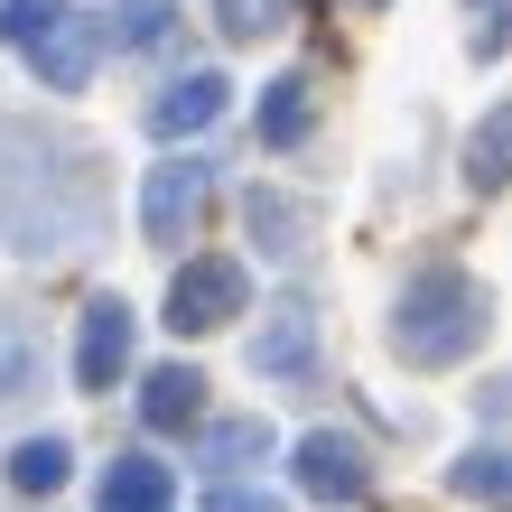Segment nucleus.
<instances>
[{
	"label": "nucleus",
	"mask_w": 512,
	"mask_h": 512,
	"mask_svg": "<svg viewBox=\"0 0 512 512\" xmlns=\"http://www.w3.org/2000/svg\"><path fill=\"white\" fill-rule=\"evenodd\" d=\"M485 326H494V298H485L475 270L419 261L410 289H401V317H391V345H401V364L438 373V364H466V354L485 345Z\"/></svg>",
	"instance_id": "obj_1"
},
{
	"label": "nucleus",
	"mask_w": 512,
	"mask_h": 512,
	"mask_svg": "<svg viewBox=\"0 0 512 512\" xmlns=\"http://www.w3.org/2000/svg\"><path fill=\"white\" fill-rule=\"evenodd\" d=\"M0 38L38 66L47 94H84L103 66V19H84L75 0H0Z\"/></svg>",
	"instance_id": "obj_2"
},
{
	"label": "nucleus",
	"mask_w": 512,
	"mask_h": 512,
	"mask_svg": "<svg viewBox=\"0 0 512 512\" xmlns=\"http://www.w3.org/2000/svg\"><path fill=\"white\" fill-rule=\"evenodd\" d=\"M243 308H252V280H243V261H224V252H196L168 280V326L177 336H215V326H233Z\"/></svg>",
	"instance_id": "obj_3"
},
{
	"label": "nucleus",
	"mask_w": 512,
	"mask_h": 512,
	"mask_svg": "<svg viewBox=\"0 0 512 512\" xmlns=\"http://www.w3.org/2000/svg\"><path fill=\"white\" fill-rule=\"evenodd\" d=\"M196 215H205V159L149 168V187H140V233H149V243H187Z\"/></svg>",
	"instance_id": "obj_4"
},
{
	"label": "nucleus",
	"mask_w": 512,
	"mask_h": 512,
	"mask_svg": "<svg viewBox=\"0 0 512 512\" xmlns=\"http://www.w3.org/2000/svg\"><path fill=\"white\" fill-rule=\"evenodd\" d=\"M298 494H317V503H364V494H373L364 447L336 438V429H308V438H298Z\"/></svg>",
	"instance_id": "obj_5"
},
{
	"label": "nucleus",
	"mask_w": 512,
	"mask_h": 512,
	"mask_svg": "<svg viewBox=\"0 0 512 512\" xmlns=\"http://www.w3.org/2000/svg\"><path fill=\"white\" fill-rule=\"evenodd\" d=\"M131 373V308L122 298H94L75 326V391H112Z\"/></svg>",
	"instance_id": "obj_6"
},
{
	"label": "nucleus",
	"mask_w": 512,
	"mask_h": 512,
	"mask_svg": "<svg viewBox=\"0 0 512 512\" xmlns=\"http://www.w3.org/2000/svg\"><path fill=\"white\" fill-rule=\"evenodd\" d=\"M308 364H317V308H308V298H280V308L261 317V336H252V373L289 382Z\"/></svg>",
	"instance_id": "obj_7"
},
{
	"label": "nucleus",
	"mask_w": 512,
	"mask_h": 512,
	"mask_svg": "<svg viewBox=\"0 0 512 512\" xmlns=\"http://www.w3.org/2000/svg\"><path fill=\"white\" fill-rule=\"evenodd\" d=\"M224 94H233V84H224L215 66H196V75L159 84V103H149V140H187V131H205V122L224 112Z\"/></svg>",
	"instance_id": "obj_8"
},
{
	"label": "nucleus",
	"mask_w": 512,
	"mask_h": 512,
	"mask_svg": "<svg viewBox=\"0 0 512 512\" xmlns=\"http://www.w3.org/2000/svg\"><path fill=\"white\" fill-rule=\"evenodd\" d=\"M196 419H205V373L196 364H159L140 382V429L177 438V429H196Z\"/></svg>",
	"instance_id": "obj_9"
},
{
	"label": "nucleus",
	"mask_w": 512,
	"mask_h": 512,
	"mask_svg": "<svg viewBox=\"0 0 512 512\" xmlns=\"http://www.w3.org/2000/svg\"><path fill=\"white\" fill-rule=\"evenodd\" d=\"M252 243L270 252V261H308V233H317V205H298V196H280V187H252Z\"/></svg>",
	"instance_id": "obj_10"
},
{
	"label": "nucleus",
	"mask_w": 512,
	"mask_h": 512,
	"mask_svg": "<svg viewBox=\"0 0 512 512\" xmlns=\"http://www.w3.org/2000/svg\"><path fill=\"white\" fill-rule=\"evenodd\" d=\"M466 187H475V196L512 187V94H503L475 131H466Z\"/></svg>",
	"instance_id": "obj_11"
},
{
	"label": "nucleus",
	"mask_w": 512,
	"mask_h": 512,
	"mask_svg": "<svg viewBox=\"0 0 512 512\" xmlns=\"http://www.w3.org/2000/svg\"><path fill=\"white\" fill-rule=\"evenodd\" d=\"M168 494H177V475L159 457H112L103 475V512H168Z\"/></svg>",
	"instance_id": "obj_12"
},
{
	"label": "nucleus",
	"mask_w": 512,
	"mask_h": 512,
	"mask_svg": "<svg viewBox=\"0 0 512 512\" xmlns=\"http://www.w3.org/2000/svg\"><path fill=\"white\" fill-rule=\"evenodd\" d=\"M308 131H317V84H308V75H280V84L261 94V140H270V149H298Z\"/></svg>",
	"instance_id": "obj_13"
},
{
	"label": "nucleus",
	"mask_w": 512,
	"mask_h": 512,
	"mask_svg": "<svg viewBox=\"0 0 512 512\" xmlns=\"http://www.w3.org/2000/svg\"><path fill=\"white\" fill-rule=\"evenodd\" d=\"M252 457H270V419H261V410H252V419H215V429L196 438V466H215V475L252 466Z\"/></svg>",
	"instance_id": "obj_14"
},
{
	"label": "nucleus",
	"mask_w": 512,
	"mask_h": 512,
	"mask_svg": "<svg viewBox=\"0 0 512 512\" xmlns=\"http://www.w3.org/2000/svg\"><path fill=\"white\" fill-rule=\"evenodd\" d=\"M447 485H457L466 503H485V512H512V447H466Z\"/></svg>",
	"instance_id": "obj_15"
},
{
	"label": "nucleus",
	"mask_w": 512,
	"mask_h": 512,
	"mask_svg": "<svg viewBox=\"0 0 512 512\" xmlns=\"http://www.w3.org/2000/svg\"><path fill=\"white\" fill-rule=\"evenodd\" d=\"M10 485H19L28 503H47L56 485H66V438H19V447H10Z\"/></svg>",
	"instance_id": "obj_16"
},
{
	"label": "nucleus",
	"mask_w": 512,
	"mask_h": 512,
	"mask_svg": "<svg viewBox=\"0 0 512 512\" xmlns=\"http://www.w3.org/2000/svg\"><path fill=\"white\" fill-rule=\"evenodd\" d=\"M298 19V0H215V28H224V38H280V28Z\"/></svg>",
	"instance_id": "obj_17"
},
{
	"label": "nucleus",
	"mask_w": 512,
	"mask_h": 512,
	"mask_svg": "<svg viewBox=\"0 0 512 512\" xmlns=\"http://www.w3.org/2000/svg\"><path fill=\"white\" fill-rule=\"evenodd\" d=\"M28 382H38V336H28V326L0 308V401H19Z\"/></svg>",
	"instance_id": "obj_18"
},
{
	"label": "nucleus",
	"mask_w": 512,
	"mask_h": 512,
	"mask_svg": "<svg viewBox=\"0 0 512 512\" xmlns=\"http://www.w3.org/2000/svg\"><path fill=\"white\" fill-rule=\"evenodd\" d=\"M168 38V0H122V28H112V47H159Z\"/></svg>",
	"instance_id": "obj_19"
},
{
	"label": "nucleus",
	"mask_w": 512,
	"mask_h": 512,
	"mask_svg": "<svg viewBox=\"0 0 512 512\" xmlns=\"http://www.w3.org/2000/svg\"><path fill=\"white\" fill-rule=\"evenodd\" d=\"M466 10H475L466 47H475V56H503V47H512V0H466Z\"/></svg>",
	"instance_id": "obj_20"
},
{
	"label": "nucleus",
	"mask_w": 512,
	"mask_h": 512,
	"mask_svg": "<svg viewBox=\"0 0 512 512\" xmlns=\"http://www.w3.org/2000/svg\"><path fill=\"white\" fill-rule=\"evenodd\" d=\"M205 512H280V494H270V485H215Z\"/></svg>",
	"instance_id": "obj_21"
},
{
	"label": "nucleus",
	"mask_w": 512,
	"mask_h": 512,
	"mask_svg": "<svg viewBox=\"0 0 512 512\" xmlns=\"http://www.w3.org/2000/svg\"><path fill=\"white\" fill-rule=\"evenodd\" d=\"M475 410H485V419H512V382H485V391H475Z\"/></svg>",
	"instance_id": "obj_22"
},
{
	"label": "nucleus",
	"mask_w": 512,
	"mask_h": 512,
	"mask_svg": "<svg viewBox=\"0 0 512 512\" xmlns=\"http://www.w3.org/2000/svg\"><path fill=\"white\" fill-rule=\"evenodd\" d=\"M364 10H382V0H364Z\"/></svg>",
	"instance_id": "obj_23"
}]
</instances>
